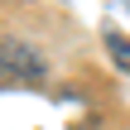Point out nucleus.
Listing matches in <instances>:
<instances>
[{"mask_svg": "<svg viewBox=\"0 0 130 130\" xmlns=\"http://www.w3.org/2000/svg\"><path fill=\"white\" fill-rule=\"evenodd\" d=\"M101 39H106V53L116 58V68H125V72H130V39L121 34V29H106Z\"/></svg>", "mask_w": 130, "mask_h": 130, "instance_id": "2", "label": "nucleus"}, {"mask_svg": "<svg viewBox=\"0 0 130 130\" xmlns=\"http://www.w3.org/2000/svg\"><path fill=\"white\" fill-rule=\"evenodd\" d=\"M0 68L19 82H43L48 77V63L43 53L29 43V39H14V34H0Z\"/></svg>", "mask_w": 130, "mask_h": 130, "instance_id": "1", "label": "nucleus"}]
</instances>
